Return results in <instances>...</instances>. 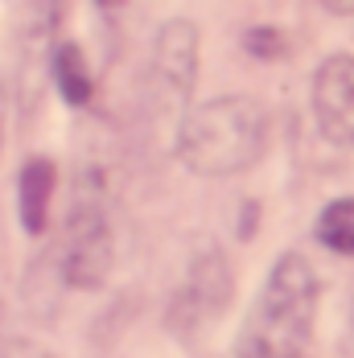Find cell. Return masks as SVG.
Returning <instances> with one entry per match:
<instances>
[{
	"label": "cell",
	"instance_id": "5b68a950",
	"mask_svg": "<svg viewBox=\"0 0 354 358\" xmlns=\"http://www.w3.org/2000/svg\"><path fill=\"white\" fill-rule=\"evenodd\" d=\"M313 120L338 148H354V54H330L313 71Z\"/></svg>",
	"mask_w": 354,
	"mask_h": 358
},
{
	"label": "cell",
	"instance_id": "30bf717a",
	"mask_svg": "<svg viewBox=\"0 0 354 358\" xmlns=\"http://www.w3.org/2000/svg\"><path fill=\"white\" fill-rule=\"evenodd\" d=\"M243 45H248V54H255L260 62H272V58H284V34L281 29H272V25H255L248 37H243Z\"/></svg>",
	"mask_w": 354,
	"mask_h": 358
},
{
	"label": "cell",
	"instance_id": "8992f818",
	"mask_svg": "<svg viewBox=\"0 0 354 358\" xmlns=\"http://www.w3.org/2000/svg\"><path fill=\"white\" fill-rule=\"evenodd\" d=\"M153 74L165 87V95L185 103L198 83V25L190 17H174L161 25L153 41Z\"/></svg>",
	"mask_w": 354,
	"mask_h": 358
},
{
	"label": "cell",
	"instance_id": "ba28073f",
	"mask_svg": "<svg viewBox=\"0 0 354 358\" xmlns=\"http://www.w3.org/2000/svg\"><path fill=\"white\" fill-rule=\"evenodd\" d=\"M50 74H54L58 95H62L71 108H87V103H91V95H95V78H91L87 58H83V50H78L74 41H62V45L54 50V58H50Z\"/></svg>",
	"mask_w": 354,
	"mask_h": 358
},
{
	"label": "cell",
	"instance_id": "7a4b0ae2",
	"mask_svg": "<svg viewBox=\"0 0 354 358\" xmlns=\"http://www.w3.org/2000/svg\"><path fill=\"white\" fill-rule=\"evenodd\" d=\"M268 144V115L248 95H218L185 111L177 124V161L198 178H231L251 169Z\"/></svg>",
	"mask_w": 354,
	"mask_h": 358
},
{
	"label": "cell",
	"instance_id": "277c9868",
	"mask_svg": "<svg viewBox=\"0 0 354 358\" xmlns=\"http://www.w3.org/2000/svg\"><path fill=\"white\" fill-rule=\"evenodd\" d=\"M231 292H235V276H231V264L227 255L214 248L202 251L185 276L181 292L174 296V325L181 329H198L202 322L222 317V309L231 305Z\"/></svg>",
	"mask_w": 354,
	"mask_h": 358
},
{
	"label": "cell",
	"instance_id": "3957f363",
	"mask_svg": "<svg viewBox=\"0 0 354 358\" xmlns=\"http://www.w3.org/2000/svg\"><path fill=\"white\" fill-rule=\"evenodd\" d=\"M111 259H115V243H111V222H107V202L99 181L87 178L71 198V210L62 222V239H58V276L71 288H99L111 276Z\"/></svg>",
	"mask_w": 354,
	"mask_h": 358
},
{
	"label": "cell",
	"instance_id": "6da1fadb",
	"mask_svg": "<svg viewBox=\"0 0 354 358\" xmlns=\"http://www.w3.org/2000/svg\"><path fill=\"white\" fill-rule=\"evenodd\" d=\"M321 280L301 251H284L239 329L235 358H301L313 317H318Z\"/></svg>",
	"mask_w": 354,
	"mask_h": 358
},
{
	"label": "cell",
	"instance_id": "4fadbf2b",
	"mask_svg": "<svg viewBox=\"0 0 354 358\" xmlns=\"http://www.w3.org/2000/svg\"><path fill=\"white\" fill-rule=\"evenodd\" d=\"M0 136H4V128H0Z\"/></svg>",
	"mask_w": 354,
	"mask_h": 358
},
{
	"label": "cell",
	"instance_id": "9c48e42d",
	"mask_svg": "<svg viewBox=\"0 0 354 358\" xmlns=\"http://www.w3.org/2000/svg\"><path fill=\"white\" fill-rule=\"evenodd\" d=\"M318 239L334 255H354V198H338L318 215Z\"/></svg>",
	"mask_w": 354,
	"mask_h": 358
},
{
	"label": "cell",
	"instance_id": "8fae6325",
	"mask_svg": "<svg viewBox=\"0 0 354 358\" xmlns=\"http://www.w3.org/2000/svg\"><path fill=\"white\" fill-rule=\"evenodd\" d=\"M4 358H50V355H45L41 346H34V342H17V346H13Z\"/></svg>",
	"mask_w": 354,
	"mask_h": 358
},
{
	"label": "cell",
	"instance_id": "52a82bcc",
	"mask_svg": "<svg viewBox=\"0 0 354 358\" xmlns=\"http://www.w3.org/2000/svg\"><path fill=\"white\" fill-rule=\"evenodd\" d=\"M54 161L50 157H29L21 165V178H17V210H21V227L29 235H45L50 227V202H54Z\"/></svg>",
	"mask_w": 354,
	"mask_h": 358
},
{
	"label": "cell",
	"instance_id": "7c38bea8",
	"mask_svg": "<svg viewBox=\"0 0 354 358\" xmlns=\"http://www.w3.org/2000/svg\"><path fill=\"white\" fill-rule=\"evenodd\" d=\"M334 13H354V0H325Z\"/></svg>",
	"mask_w": 354,
	"mask_h": 358
}]
</instances>
